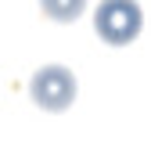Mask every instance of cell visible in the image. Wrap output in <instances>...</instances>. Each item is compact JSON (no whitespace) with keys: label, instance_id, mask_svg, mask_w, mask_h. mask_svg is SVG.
I'll return each mask as SVG.
<instances>
[{"label":"cell","instance_id":"1","mask_svg":"<svg viewBox=\"0 0 151 144\" xmlns=\"http://www.w3.org/2000/svg\"><path fill=\"white\" fill-rule=\"evenodd\" d=\"M93 29L104 43L122 47L140 36V7L133 0H104L93 14Z\"/></svg>","mask_w":151,"mask_h":144},{"label":"cell","instance_id":"2","mask_svg":"<svg viewBox=\"0 0 151 144\" xmlns=\"http://www.w3.org/2000/svg\"><path fill=\"white\" fill-rule=\"evenodd\" d=\"M32 101L47 108V112H65V108L76 101V76L61 65H43L29 83Z\"/></svg>","mask_w":151,"mask_h":144},{"label":"cell","instance_id":"3","mask_svg":"<svg viewBox=\"0 0 151 144\" xmlns=\"http://www.w3.org/2000/svg\"><path fill=\"white\" fill-rule=\"evenodd\" d=\"M40 7H43V14L50 22L68 25V22H76V18L86 11V0H40Z\"/></svg>","mask_w":151,"mask_h":144}]
</instances>
